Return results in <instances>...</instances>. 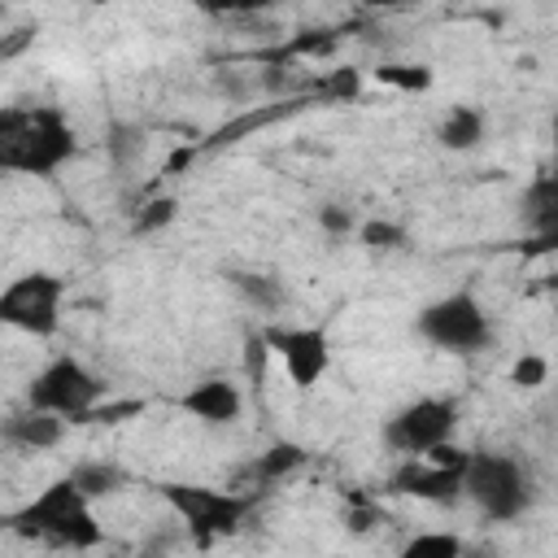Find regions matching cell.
I'll list each match as a JSON object with an SVG mask.
<instances>
[{
  "label": "cell",
  "instance_id": "cell-1",
  "mask_svg": "<svg viewBox=\"0 0 558 558\" xmlns=\"http://www.w3.org/2000/svg\"><path fill=\"white\" fill-rule=\"evenodd\" d=\"M78 157V131L61 105H0V174L57 179Z\"/></svg>",
  "mask_w": 558,
  "mask_h": 558
},
{
  "label": "cell",
  "instance_id": "cell-2",
  "mask_svg": "<svg viewBox=\"0 0 558 558\" xmlns=\"http://www.w3.org/2000/svg\"><path fill=\"white\" fill-rule=\"evenodd\" d=\"M0 527H9L22 541H39V545L70 549V554H87V549L105 545V527L96 519V501H87L83 488L70 475H57L35 497L13 506L0 519Z\"/></svg>",
  "mask_w": 558,
  "mask_h": 558
},
{
  "label": "cell",
  "instance_id": "cell-3",
  "mask_svg": "<svg viewBox=\"0 0 558 558\" xmlns=\"http://www.w3.org/2000/svg\"><path fill=\"white\" fill-rule=\"evenodd\" d=\"M462 497L480 510V519H488V523H514L536 501V475L514 453L480 449V453H466Z\"/></svg>",
  "mask_w": 558,
  "mask_h": 558
},
{
  "label": "cell",
  "instance_id": "cell-4",
  "mask_svg": "<svg viewBox=\"0 0 558 558\" xmlns=\"http://www.w3.org/2000/svg\"><path fill=\"white\" fill-rule=\"evenodd\" d=\"M161 501L174 510L179 527L187 532V541L205 554L222 541H231L248 514H253V497L235 493V488H218V484H192V480H166L157 484Z\"/></svg>",
  "mask_w": 558,
  "mask_h": 558
},
{
  "label": "cell",
  "instance_id": "cell-5",
  "mask_svg": "<svg viewBox=\"0 0 558 558\" xmlns=\"http://www.w3.org/2000/svg\"><path fill=\"white\" fill-rule=\"evenodd\" d=\"M22 401H26V410L57 414V418H65V423L74 427V423H87V418L109 401V384H105L78 353H52V357L26 379Z\"/></svg>",
  "mask_w": 558,
  "mask_h": 558
},
{
  "label": "cell",
  "instance_id": "cell-6",
  "mask_svg": "<svg viewBox=\"0 0 558 558\" xmlns=\"http://www.w3.org/2000/svg\"><path fill=\"white\" fill-rule=\"evenodd\" d=\"M414 336L440 353L453 357H475L480 349L493 344V318L484 310V301L471 288H453L436 301H427L414 314Z\"/></svg>",
  "mask_w": 558,
  "mask_h": 558
},
{
  "label": "cell",
  "instance_id": "cell-7",
  "mask_svg": "<svg viewBox=\"0 0 558 558\" xmlns=\"http://www.w3.org/2000/svg\"><path fill=\"white\" fill-rule=\"evenodd\" d=\"M61 305H65V279L57 270H22L0 288V327L52 340L61 331Z\"/></svg>",
  "mask_w": 558,
  "mask_h": 558
},
{
  "label": "cell",
  "instance_id": "cell-8",
  "mask_svg": "<svg viewBox=\"0 0 558 558\" xmlns=\"http://www.w3.org/2000/svg\"><path fill=\"white\" fill-rule=\"evenodd\" d=\"M379 436L401 458H427L432 449L453 445V436H458V401L440 397V392H423V397L397 405L384 418Z\"/></svg>",
  "mask_w": 558,
  "mask_h": 558
},
{
  "label": "cell",
  "instance_id": "cell-9",
  "mask_svg": "<svg viewBox=\"0 0 558 558\" xmlns=\"http://www.w3.org/2000/svg\"><path fill=\"white\" fill-rule=\"evenodd\" d=\"M257 340L270 357H279L292 388H314L331 371V340L318 323H266Z\"/></svg>",
  "mask_w": 558,
  "mask_h": 558
},
{
  "label": "cell",
  "instance_id": "cell-10",
  "mask_svg": "<svg viewBox=\"0 0 558 558\" xmlns=\"http://www.w3.org/2000/svg\"><path fill=\"white\" fill-rule=\"evenodd\" d=\"M388 493L427 501V506H453V501H462V471L436 466L427 458H401L388 475Z\"/></svg>",
  "mask_w": 558,
  "mask_h": 558
},
{
  "label": "cell",
  "instance_id": "cell-11",
  "mask_svg": "<svg viewBox=\"0 0 558 558\" xmlns=\"http://www.w3.org/2000/svg\"><path fill=\"white\" fill-rule=\"evenodd\" d=\"M174 410L187 414V418L201 423V427H231V423L240 418V410H244V392H240V384L227 379V375H205V379L187 384V388L174 397Z\"/></svg>",
  "mask_w": 558,
  "mask_h": 558
},
{
  "label": "cell",
  "instance_id": "cell-12",
  "mask_svg": "<svg viewBox=\"0 0 558 558\" xmlns=\"http://www.w3.org/2000/svg\"><path fill=\"white\" fill-rule=\"evenodd\" d=\"M519 209H523V227L536 235L532 244H536L541 253L554 248V235H558V174H554V170H536V174L523 183Z\"/></svg>",
  "mask_w": 558,
  "mask_h": 558
},
{
  "label": "cell",
  "instance_id": "cell-13",
  "mask_svg": "<svg viewBox=\"0 0 558 558\" xmlns=\"http://www.w3.org/2000/svg\"><path fill=\"white\" fill-rule=\"evenodd\" d=\"M65 432H70L65 418L39 414V410H26V405L0 423V440H9L13 449H26V453H48V449H57V445L65 440Z\"/></svg>",
  "mask_w": 558,
  "mask_h": 558
},
{
  "label": "cell",
  "instance_id": "cell-14",
  "mask_svg": "<svg viewBox=\"0 0 558 558\" xmlns=\"http://www.w3.org/2000/svg\"><path fill=\"white\" fill-rule=\"evenodd\" d=\"M488 135V113L480 105H449L436 122V144L445 153H471Z\"/></svg>",
  "mask_w": 558,
  "mask_h": 558
},
{
  "label": "cell",
  "instance_id": "cell-15",
  "mask_svg": "<svg viewBox=\"0 0 558 558\" xmlns=\"http://www.w3.org/2000/svg\"><path fill=\"white\" fill-rule=\"evenodd\" d=\"M227 283H231V292L244 305H253L262 314H270V310L283 305V283L275 275H262V270H227Z\"/></svg>",
  "mask_w": 558,
  "mask_h": 558
},
{
  "label": "cell",
  "instance_id": "cell-16",
  "mask_svg": "<svg viewBox=\"0 0 558 558\" xmlns=\"http://www.w3.org/2000/svg\"><path fill=\"white\" fill-rule=\"evenodd\" d=\"M65 475L83 488V497H87V501L113 497V493H122V488L131 484V475H126L118 462H74Z\"/></svg>",
  "mask_w": 558,
  "mask_h": 558
},
{
  "label": "cell",
  "instance_id": "cell-17",
  "mask_svg": "<svg viewBox=\"0 0 558 558\" xmlns=\"http://www.w3.org/2000/svg\"><path fill=\"white\" fill-rule=\"evenodd\" d=\"M462 554H466V541L458 532L427 527V532H414L392 558H462Z\"/></svg>",
  "mask_w": 558,
  "mask_h": 558
},
{
  "label": "cell",
  "instance_id": "cell-18",
  "mask_svg": "<svg viewBox=\"0 0 558 558\" xmlns=\"http://www.w3.org/2000/svg\"><path fill=\"white\" fill-rule=\"evenodd\" d=\"M375 83H384V87H392V92L418 96V92H432L436 70L423 65V61H384V65L375 70Z\"/></svg>",
  "mask_w": 558,
  "mask_h": 558
},
{
  "label": "cell",
  "instance_id": "cell-19",
  "mask_svg": "<svg viewBox=\"0 0 558 558\" xmlns=\"http://www.w3.org/2000/svg\"><path fill=\"white\" fill-rule=\"evenodd\" d=\"M353 235L366 253H401L410 244V231L397 218H362Z\"/></svg>",
  "mask_w": 558,
  "mask_h": 558
},
{
  "label": "cell",
  "instance_id": "cell-20",
  "mask_svg": "<svg viewBox=\"0 0 558 558\" xmlns=\"http://www.w3.org/2000/svg\"><path fill=\"white\" fill-rule=\"evenodd\" d=\"M305 462V449L301 445H292V440H279V445H270L257 462H253V471H257V480H279V475H288V471H296Z\"/></svg>",
  "mask_w": 558,
  "mask_h": 558
},
{
  "label": "cell",
  "instance_id": "cell-21",
  "mask_svg": "<svg viewBox=\"0 0 558 558\" xmlns=\"http://www.w3.org/2000/svg\"><path fill=\"white\" fill-rule=\"evenodd\" d=\"M174 218H179V201H174V196H153V201L135 214L131 231H135V235H157V231H166Z\"/></svg>",
  "mask_w": 558,
  "mask_h": 558
},
{
  "label": "cell",
  "instance_id": "cell-22",
  "mask_svg": "<svg viewBox=\"0 0 558 558\" xmlns=\"http://www.w3.org/2000/svg\"><path fill=\"white\" fill-rule=\"evenodd\" d=\"M510 384L523 388V392H536L549 384V357L545 353H519L514 366H510Z\"/></svg>",
  "mask_w": 558,
  "mask_h": 558
},
{
  "label": "cell",
  "instance_id": "cell-23",
  "mask_svg": "<svg viewBox=\"0 0 558 558\" xmlns=\"http://www.w3.org/2000/svg\"><path fill=\"white\" fill-rule=\"evenodd\" d=\"M314 218H318V227H323L331 240H344V235H353V231H357V222H362V218H357L349 205H323Z\"/></svg>",
  "mask_w": 558,
  "mask_h": 558
},
{
  "label": "cell",
  "instance_id": "cell-24",
  "mask_svg": "<svg viewBox=\"0 0 558 558\" xmlns=\"http://www.w3.org/2000/svg\"><path fill=\"white\" fill-rule=\"evenodd\" d=\"M331 48H336V35H331V31H301V35L288 44L292 57H323V52H331Z\"/></svg>",
  "mask_w": 558,
  "mask_h": 558
},
{
  "label": "cell",
  "instance_id": "cell-25",
  "mask_svg": "<svg viewBox=\"0 0 558 558\" xmlns=\"http://www.w3.org/2000/svg\"><path fill=\"white\" fill-rule=\"evenodd\" d=\"M323 92H327L331 100H357V92H362V74H357L353 65H344V70H336V74L323 83Z\"/></svg>",
  "mask_w": 558,
  "mask_h": 558
},
{
  "label": "cell",
  "instance_id": "cell-26",
  "mask_svg": "<svg viewBox=\"0 0 558 558\" xmlns=\"http://www.w3.org/2000/svg\"><path fill=\"white\" fill-rule=\"evenodd\" d=\"M35 44V31L31 26H17V31H9V39H0V61H9V57H17L22 48H31Z\"/></svg>",
  "mask_w": 558,
  "mask_h": 558
}]
</instances>
